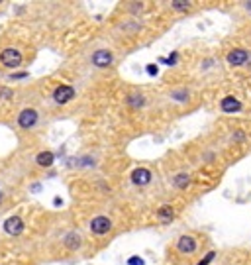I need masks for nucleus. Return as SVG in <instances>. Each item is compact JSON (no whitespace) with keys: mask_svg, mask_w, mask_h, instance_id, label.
Instances as JSON below:
<instances>
[{"mask_svg":"<svg viewBox=\"0 0 251 265\" xmlns=\"http://www.w3.org/2000/svg\"><path fill=\"white\" fill-rule=\"evenodd\" d=\"M234 140H244V132H236L234 134Z\"/></svg>","mask_w":251,"mask_h":265,"instance_id":"5701e85b","label":"nucleus"},{"mask_svg":"<svg viewBox=\"0 0 251 265\" xmlns=\"http://www.w3.org/2000/svg\"><path fill=\"white\" fill-rule=\"evenodd\" d=\"M32 191H36V193H38V191H42V185H40V183H36V185H32Z\"/></svg>","mask_w":251,"mask_h":265,"instance_id":"b1692460","label":"nucleus"},{"mask_svg":"<svg viewBox=\"0 0 251 265\" xmlns=\"http://www.w3.org/2000/svg\"><path fill=\"white\" fill-rule=\"evenodd\" d=\"M214 258H216V252H208L206 258H204L202 262H199V265H210L212 262H214Z\"/></svg>","mask_w":251,"mask_h":265,"instance_id":"6ab92c4d","label":"nucleus"},{"mask_svg":"<svg viewBox=\"0 0 251 265\" xmlns=\"http://www.w3.org/2000/svg\"><path fill=\"white\" fill-rule=\"evenodd\" d=\"M93 65L99 67V69H108L112 63H114V55L110 50H99V52L93 53Z\"/></svg>","mask_w":251,"mask_h":265,"instance_id":"423d86ee","label":"nucleus"},{"mask_svg":"<svg viewBox=\"0 0 251 265\" xmlns=\"http://www.w3.org/2000/svg\"><path fill=\"white\" fill-rule=\"evenodd\" d=\"M171 99H175V101H179V103H185V101H189V91H185V89L173 91V93H171Z\"/></svg>","mask_w":251,"mask_h":265,"instance_id":"f3484780","label":"nucleus"},{"mask_svg":"<svg viewBox=\"0 0 251 265\" xmlns=\"http://www.w3.org/2000/svg\"><path fill=\"white\" fill-rule=\"evenodd\" d=\"M175 187L177 189H181V191H185L189 185H191V175L189 173H179V175H175Z\"/></svg>","mask_w":251,"mask_h":265,"instance_id":"2eb2a0df","label":"nucleus"},{"mask_svg":"<svg viewBox=\"0 0 251 265\" xmlns=\"http://www.w3.org/2000/svg\"><path fill=\"white\" fill-rule=\"evenodd\" d=\"M177 250L181 252V254H193L195 250H197V240L193 238V236H189V234H185V236H181L179 240H177Z\"/></svg>","mask_w":251,"mask_h":265,"instance_id":"1a4fd4ad","label":"nucleus"},{"mask_svg":"<svg viewBox=\"0 0 251 265\" xmlns=\"http://www.w3.org/2000/svg\"><path fill=\"white\" fill-rule=\"evenodd\" d=\"M28 77V73H16V75H12L10 79H26Z\"/></svg>","mask_w":251,"mask_h":265,"instance_id":"4be33fe9","label":"nucleus"},{"mask_svg":"<svg viewBox=\"0 0 251 265\" xmlns=\"http://www.w3.org/2000/svg\"><path fill=\"white\" fill-rule=\"evenodd\" d=\"M2 201H4V195H2V193H0V205H2Z\"/></svg>","mask_w":251,"mask_h":265,"instance_id":"393cba45","label":"nucleus"},{"mask_svg":"<svg viewBox=\"0 0 251 265\" xmlns=\"http://www.w3.org/2000/svg\"><path fill=\"white\" fill-rule=\"evenodd\" d=\"M250 59V53L246 50H234V52L228 53V63L232 67H240V65H246Z\"/></svg>","mask_w":251,"mask_h":265,"instance_id":"9b49d317","label":"nucleus"},{"mask_svg":"<svg viewBox=\"0 0 251 265\" xmlns=\"http://www.w3.org/2000/svg\"><path fill=\"white\" fill-rule=\"evenodd\" d=\"M75 95H77V91H75L71 85H59V87H55V91H53V101H55L57 105H69V103L75 99Z\"/></svg>","mask_w":251,"mask_h":265,"instance_id":"20e7f679","label":"nucleus"},{"mask_svg":"<svg viewBox=\"0 0 251 265\" xmlns=\"http://www.w3.org/2000/svg\"><path fill=\"white\" fill-rule=\"evenodd\" d=\"M89 228H91V232H93L95 236H104V234H108V232L112 230V220H110L108 216H95V218L91 220Z\"/></svg>","mask_w":251,"mask_h":265,"instance_id":"39448f33","label":"nucleus"},{"mask_svg":"<svg viewBox=\"0 0 251 265\" xmlns=\"http://www.w3.org/2000/svg\"><path fill=\"white\" fill-rule=\"evenodd\" d=\"M157 218L163 222V224H171V220L175 218V211L171 205H163L159 211H157Z\"/></svg>","mask_w":251,"mask_h":265,"instance_id":"4468645a","label":"nucleus"},{"mask_svg":"<svg viewBox=\"0 0 251 265\" xmlns=\"http://www.w3.org/2000/svg\"><path fill=\"white\" fill-rule=\"evenodd\" d=\"M220 108H222V112H226V114H234V112H240L244 105L236 99V97H224L222 101H220Z\"/></svg>","mask_w":251,"mask_h":265,"instance_id":"9d476101","label":"nucleus"},{"mask_svg":"<svg viewBox=\"0 0 251 265\" xmlns=\"http://www.w3.org/2000/svg\"><path fill=\"white\" fill-rule=\"evenodd\" d=\"M36 163L40 165V167H44V169H50L51 165L55 163V154L53 152H40L38 156H36Z\"/></svg>","mask_w":251,"mask_h":265,"instance_id":"f8f14e48","label":"nucleus"},{"mask_svg":"<svg viewBox=\"0 0 251 265\" xmlns=\"http://www.w3.org/2000/svg\"><path fill=\"white\" fill-rule=\"evenodd\" d=\"M130 177H132V183L138 185V187H146V185H150L151 179H153V175H151V171L148 169V167H138V169H134Z\"/></svg>","mask_w":251,"mask_h":265,"instance_id":"6e6552de","label":"nucleus"},{"mask_svg":"<svg viewBox=\"0 0 251 265\" xmlns=\"http://www.w3.org/2000/svg\"><path fill=\"white\" fill-rule=\"evenodd\" d=\"M61 244H63L69 252H77V250H81V246H83V236H81L79 232L71 230V232H67V234L63 236Z\"/></svg>","mask_w":251,"mask_h":265,"instance_id":"0eeeda50","label":"nucleus"},{"mask_svg":"<svg viewBox=\"0 0 251 265\" xmlns=\"http://www.w3.org/2000/svg\"><path fill=\"white\" fill-rule=\"evenodd\" d=\"M171 8L173 10H179V12H185V10L191 8V2L189 0H173L171 2Z\"/></svg>","mask_w":251,"mask_h":265,"instance_id":"dca6fc26","label":"nucleus"},{"mask_svg":"<svg viewBox=\"0 0 251 265\" xmlns=\"http://www.w3.org/2000/svg\"><path fill=\"white\" fill-rule=\"evenodd\" d=\"M128 265H146V262H144L142 258L134 256V258H130V260H128Z\"/></svg>","mask_w":251,"mask_h":265,"instance_id":"412c9836","label":"nucleus"},{"mask_svg":"<svg viewBox=\"0 0 251 265\" xmlns=\"http://www.w3.org/2000/svg\"><path fill=\"white\" fill-rule=\"evenodd\" d=\"M148 75H150V77H155V75H159V67H157L155 63H150V65H148Z\"/></svg>","mask_w":251,"mask_h":265,"instance_id":"aec40b11","label":"nucleus"},{"mask_svg":"<svg viewBox=\"0 0 251 265\" xmlns=\"http://www.w3.org/2000/svg\"><path fill=\"white\" fill-rule=\"evenodd\" d=\"M126 105L130 106V108H134V110H140V108H144V106H146V97H144V95H140V93L128 95V97H126Z\"/></svg>","mask_w":251,"mask_h":265,"instance_id":"ddd939ff","label":"nucleus"},{"mask_svg":"<svg viewBox=\"0 0 251 265\" xmlns=\"http://www.w3.org/2000/svg\"><path fill=\"white\" fill-rule=\"evenodd\" d=\"M0 63L6 69H18L24 63V55H22L20 50H16V48H4L0 52Z\"/></svg>","mask_w":251,"mask_h":265,"instance_id":"f257e3e1","label":"nucleus"},{"mask_svg":"<svg viewBox=\"0 0 251 265\" xmlns=\"http://www.w3.org/2000/svg\"><path fill=\"white\" fill-rule=\"evenodd\" d=\"M14 97V93L10 91V89H6V87H0V99H4V101H10Z\"/></svg>","mask_w":251,"mask_h":265,"instance_id":"a211bd4d","label":"nucleus"},{"mask_svg":"<svg viewBox=\"0 0 251 265\" xmlns=\"http://www.w3.org/2000/svg\"><path fill=\"white\" fill-rule=\"evenodd\" d=\"M38 120H40V112L36 110V108H24L20 114H18V126L22 128V130H32L36 124H38Z\"/></svg>","mask_w":251,"mask_h":265,"instance_id":"f03ea898","label":"nucleus"},{"mask_svg":"<svg viewBox=\"0 0 251 265\" xmlns=\"http://www.w3.org/2000/svg\"><path fill=\"white\" fill-rule=\"evenodd\" d=\"M4 232L8 234V236H22L24 234V230H26V222L20 218V216H8L6 220H4Z\"/></svg>","mask_w":251,"mask_h":265,"instance_id":"7ed1b4c3","label":"nucleus"},{"mask_svg":"<svg viewBox=\"0 0 251 265\" xmlns=\"http://www.w3.org/2000/svg\"><path fill=\"white\" fill-rule=\"evenodd\" d=\"M0 4H2V2H0Z\"/></svg>","mask_w":251,"mask_h":265,"instance_id":"a878e982","label":"nucleus"}]
</instances>
